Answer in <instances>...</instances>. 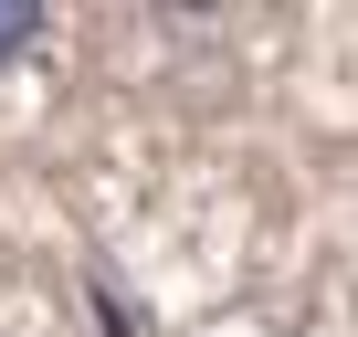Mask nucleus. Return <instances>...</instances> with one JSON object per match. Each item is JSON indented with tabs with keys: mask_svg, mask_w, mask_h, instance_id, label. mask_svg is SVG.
<instances>
[{
	"mask_svg": "<svg viewBox=\"0 0 358 337\" xmlns=\"http://www.w3.org/2000/svg\"><path fill=\"white\" fill-rule=\"evenodd\" d=\"M32 32H43V11H32V0H0V64H11V53H32Z\"/></svg>",
	"mask_w": 358,
	"mask_h": 337,
	"instance_id": "1",
	"label": "nucleus"
}]
</instances>
